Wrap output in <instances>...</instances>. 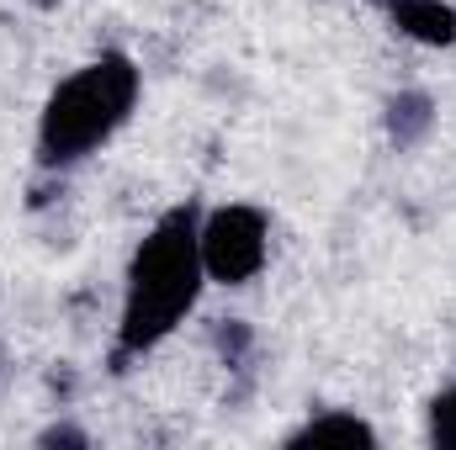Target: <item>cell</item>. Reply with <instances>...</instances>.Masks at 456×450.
<instances>
[{"label": "cell", "instance_id": "1", "mask_svg": "<svg viewBox=\"0 0 456 450\" xmlns=\"http://www.w3.org/2000/svg\"><path fill=\"white\" fill-rule=\"evenodd\" d=\"M202 213L170 207L159 223L149 228L127 260V286H122V318H117V344H112V371L122 376L127 360L149 355L154 344L175 334L186 324V313L202 297Z\"/></svg>", "mask_w": 456, "mask_h": 450}, {"label": "cell", "instance_id": "2", "mask_svg": "<svg viewBox=\"0 0 456 450\" xmlns=\"http://www.w3.org/2000/svg\"><path fill=\"white\" fill-rule=\"evenodd\" d=\"M138 91H143V75L117 48L102 53V59H91V64H80L43 101V117H37V165L43 170H69V165L91 159L96 149H107L117 133L127 127V117L138 107Z\"/></svg>", "mask_w": 456, "mask_h": 450}, {"label": "cell", "instance_id": "3", "mask_svg": "<svg viewBox=\"0 0 456 450\" xmlns=\"http://www.w3.org/2000/svg\"><path fill=\"white\" fill-rule=\"evenodd\" d=\"M271 260V218L249 202L202 213V270L218 286H249Z\"/></svg>", "mask_w": 456, "mask_h": 450}, {"label": "cell", "instance_id": "4", "mask_svg": "<svg viewBox=\"0 0 456 450\" xmlns=\"http://www.w3.org/2000/svg\"><path fill=\"white\" fill-rule=\"evenodd\" d=\"M387 21L425 43V48H452L456 43V5L452 0H387Z\"/></svg>", "mask_w": 456, "mask_h": 450}, {"label": "cell", "instance_id": "5", "mask_svg": "<svg viewBox=\"0 0 456 450\" xmlns=\"http://www.w3.org/2000/svg\"><path fill=\"white\" fill-rule=\"evenodd\" d=\"M287 446H377V430L361 419V414H345V408H324V414H308V424H297L287 435Z\"/></svg>", "mask_w": 456, "mask_h": 450}, {"label": "cell", "instance_id": "6", "mask_svg": "<svg viewBox=\"0 0 456 450\" xmlns=\"http://www.w3.org/2000/svg\"><path fill=\"white\" fill-rule=\"evenodd\" d=\"M430 127H436V101H430V91H398V96L387 101V138H393L398 149L425 143Z\"/></svg>", "mask_w": 456, "mask_h": 450}, {"label": "cell", "instance_id": "7", "mask_svg": "<svg viewBox=\"0 0 456 450\" xmlns=\"http://www.w3.org/2000/svg\"><path fill=\"white\" fill-rule=\"evenodd\" d=\"M213 344H218V355H224V366H244L249 360V344H255V334H249V324L244 318H224L218 329H213Z\"/></svg>", "mask_w": 456, "mask_h": 450}, {"label": "cell", "instance_id": "8", "mask_svg": "<svg viewBox=\"0 0 456 450\" xmlns=\"http://www.w3.org/2000/svg\"><path fill=\"white\" fill-rule=\"evenodd\" d=\"M430 446L456 450V382L430 403Z\"/></svg>", "mask_w": 456, "mask_h": 450}, {"label": "cell", "instance_id": "9", "mask_svg": "<svg viewBox=\"0 0 456 450\" xmlns=\"http://www.w3.org/2000/svg\"><path fill=\"white\" fill-rule=\"evenodd\" d=\"M37 440H43V446H91V435L75 430V424H53V430H43Z\"/></svg>", "mask_w": 456, "mask_h": 450}, {"label": "cell", "instance_id": "10", "mask_svg": "<svg viewBox=\"0 0 456 450\" xmlns=\"http://www.w3.org/2000/svg\"><path fill=\"white\" fill-rule=\"evenodd\" d=\"M32 5H37V11H53V5H59V0H32Z\"/></svg>", "mask_w": 456, "mask_h": 450}]
</instances>
